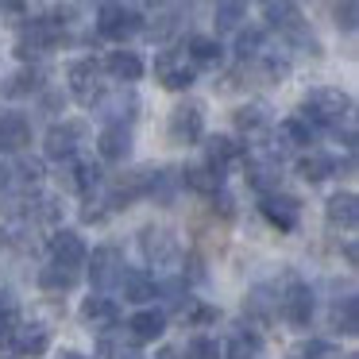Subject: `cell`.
Segmentation results:
<instances>
[{"label": "cell", "instance_id": "cell-14", "mask_svg": "<svg viewBox=\"0 0 359 359\" xmlns=\"http://www.w3.org/2000/svg\"><path fill=\"white\" fill-rule=\"evenodd\" d=\"M120 271H124V255L116 248H97L93 251V266H89V278H93L97 290H112L120 282Z\"/></svg>", "mask_w": 359, "mask_h": 359}, {"label": "cell", "instance_id": "cell-38", "mask_svg": "<svg viewBox=\"0 0 359 359\" xmlns=\"http://www.w3.org/2000/svg\"><path fill=\"white\" fill-rule=\"evenodd\" d=\"M16 317H20V302H16V294L0 290V332H4V328H8Z\"/></svg>", "mask_w": 359, "mask_h": 359}, {"label": "cell", "instance_id": "cell-37", "mask_svg": "<svg viewBox=\"0 0 359 359\" xmlns=\"http://www.w3.org/2000/svg\"><path fill=\"white\" fill-rule=\"evenodd\" d=\"M355 20H359V0H336V27L355 32Z\"/></svg>", "mask_w": 359, "mask_h": 359}, {"label": "cell", "instance_id": "cell-7", "mask_svg": "<svg viewBox=\"0 0 359 359\" xmlns=\"http://www.w3.org/2000/svg\"><path fill=\"white\" fill-rule=\"evenodd\" d=\"M278 313L290 320L294 328H305L313 320V290L305 282L290 278L286 290H278Z\"/></svg>", "mask_w": 359, "mask_h": 359}, {"label": "cell", "instance_id": "cell-41", "mask_svg": "<svg viewBox=\"0 0 359 359\" xmlns=\"http://www.w3.org/2000/svg\"><path fill=\"white\" fill-rule=\"evenodd\" d=\"M104 205L109 201H86V209H81V220H86V224H93V220H104Z\"/></svg>", "mask_w": 359, "mask_h": 359}, {"label": "cell", "instance_id": "cell-2", "mask_svg": "<svg viewBox=\"0 0 359 359\" xmlns=\"http://www.w3.org/2000/svg\"><path fill=\"white\" fill-rule=\"evenodd\" d=\"M97 32L104 35V39H132V35L143 32V16L140 8H128V4H120V0H104L101 12H97Z\"/></svg>", "mask_w": 359, "mask_h": 359}, {"label": "cell", "instance_id": "cell-24", "mask_svg": "<svg viewBox=\"0 0 359 359\" xmlns=\"http://www.w3.org/2000/svg\"><path fill=\"white\" fill-rule=\"evenodd\" d=\"M120 290H124V297L128 302H135V305H143V302H151V297H155V278H151L147 271H120V282H116Z\"/></svg>", "mask_w": 359, "mask_h": 359}, {"label": "cell", "instance_id": "cell-32", "mask_svg": "<svg viewBox=\"0 0 359 359\" xmlns=\"http://www.w3.org/2000/svg\"><path fill=\"white\" fill-rule=\"evenodd\" d=\"M240 151L243 147L236 140H228V135H212V140L205 143V163H212V166H220V170H224L232 158H240Z\"/></svg>", "mask_w": 359, "mask_h": 359}, {"label": "cell", "instance_id": "cell-18", "mask_svg": "<svg viewBox=\"0 0 359 359\" xmlns=\"http://www.w3.org/2000/svg\"><path fill=\"white\" fill-rule=\"evenodd\" d=\"M32 143V120L24 112H0V151H24Z\"/></svg>", "mask_w": 359, "mask_h": 359}, {"label": "cell", "instance_id": "cell-23", "mask_svg": "<svg viewBox=\"0 0 359 359\" xmlns=\"http://www.w3.org/2000/svg\"><path fill=\"white\" fill-rule=\"evenodd\" d=\"M232 120H236V128H240L243 135H266L271 124H274L266 104H240V109L232 112Z\"/></svg>", "mask_w": 359, "mask_h": 359}, {"label": "cell", "instance_id": "cell-43", "mask_svg": "<svg viewBox=\"0 0 359 359\" xmlns=\"http://www.w3.org/2000/svg\"><path fill=\"white\" fill-rule=\"evenodd\" d=\"M58 359H86V355H81V351H62Z\"/></svg>", "mask_w": 359, "mask_h": 359}, {"label": "cell", "instance_id": "cell-26", "mask_svg": "<svg viewBox=\"0 0 359 359\" xmlns=\"http://www.w3.org/2000/svg\"><path fill=\"white\" fill-rule=\"evenodd\" d=\"M243 313L251 320H271L278 313V286H255L243 302Z\"/></svg>", "mask_w": 359, "mask_h": 359}, {"label": "cell", "instance_id": "cell-22", "mask_svg": "<svg viewBox=\"0 0 359 359\" xmlns=\"http://www.w3.org/2000/svg\"><path fill=\"white\" fill-rule=\"evenodd\" d=\"M182 182H186V186L194 189V194L212 197L220 186H224V174H220V166H212V163H194V166H186Z\"/></svg>", "mask_w": 359, "mask_h": 359}, {"label": "cell", "instance_id": "cell-27", "mask_svg": "<svg viewBox=\"0 0 359 359\" xmlns=\"http://www.w3.org/2000/svg\"><path fill=\"white\" fill-rule=\"evenodd\" d=\"M104 70H109L116 81H140L143 78V58L135 55V50H112L109 62H104Z\"/></svg>", "mask_w": 359, "mask_h": 359}, {"label": "cell", "instance_id": "cell-34", "mask_svg": "<svg viewBox=\"0 0 359 359\" xmlns=\"http://www.w3.org/2000/svg\"><path fill=\"white\" fill-rule=\"evenodd\" d=\"M228 359H259L263 355V340H259L255 332H232V340H228V351H224Z\"/></svg>", "mask_w": 359, "mask_h": 359}, {"label": "cell", "instance_id": "cell-4", "mask_svg": "<svg viewBox=\"0 0 359 359\" xmlns=\"http://www.w3.org/2000/svg\"><path fill=\"white\" fill-rule=\"evenodd\" d=\"M140 251H143V259H147L151 266H170V263L182 259L178 236H174L170 228H155V224H147L140 232Z\"/></svg>", "mask_w": 359, "mask_h": 359}, {"label": "cell", "instance_id": "cell-42", "mask_svg": "<svg viewBox=\"0 0 359 359\" xmlns=\"http://www.w3.org/2000/svg\"><path fill=\"white\" fill-rule=\"evenodd\" d=\"M344 259H348L351 266L359 263V248H355V240H348V243H344Z\"/></svg>", "mask_w": 359, "mask_h": 359}, {"label": "cell", "instance_id": "cell-12", "mask_svg": "<svg viewBox=\"0 0 359 359\" xmlns=\"http://www.w3.org/2000/svg\"><path fill=\"white\" fill-rule=\"evenodd\" d=\"M97 112H101L109 124H132L135 109H140V97L132 93V89H116V93H101L93 104Z\"/></svg>", "mask_w": 359, "mask_h": 359}, {"label": "cell", "instance_id": "cell-6", "mask_svg": "<svg viewBox=\"0 0 359 359\" xmlns=\"http://www.w3.org/2000/svg\"><path fill=\"white\" fill-rule=\"evenodd\" d=\"M194 74H197V66L186 58V50H163V55L155 58V78H158V86L163 89H189L194 86Z\"/></svg>", "mask_w": 359, "mask_h": 359}, {"label": "cell", "instance_id": "cell-9", "mask_svg": "<svg viewBox=\"0 0 359 359\" xmlns=\"http://www.w3.org/2000/svg\"><path fill=\"white\" fill-rule=\"evenodd\" d=\"M58 182H62L66 189H74V194H93L97 186H101V166L93 163V158H62V166H58Z\"/></svg>", "mask_w": 359, "mask_h": 359}, {"label": "cell", "instance_id": "cell-13", "mask_svg": "<svg viewBox=\"0 0 359 359\" xmlns=\"http://www.w3.org/2000/svg\"><path fill=\"white\" fill-rule=\"evenodd\" d=\"M263 16H266V27H274V32L286 35V39L305 27V16H302V8H297L294 0H266Z\"/></svg>", "mask_w": 359, "mask_h": 359}, {"label": "cell", "instance_id": "cell-1", "mask_svg": "<svg viewBox=\"0 0 359 359\" xmlns=\"http://www.w3.org/2000/svg\"><path fill=\"white\" fill-rule=\"evenodd\" d=\"M355 112V104H351L348 93H340V89H309L305 93V104H302V116L309 120L313 128H332L340 124L344 116H351Z\"/></svg>", "mask_w": 359, "mask_h": 359}, {"label": "cell", "instance_id": "cell-44", "mask_svg": "<svg viewBox=\"0 0 359 359\" xmlns=\"http://www.w3.org/2000/svg\"><path fill=\"white\" fill-rule=\"evenodd\" d=\"M158 359H178V351H163V355H158Z\"/></svg>", "mask_w": 359, "mask_h": 359}, {"label": "cell", "instance_id": "cell-15", "mask_svg": "<svg viewBox=\"0 0 359 359\" xmlns=\"http://www.w3.org/2000/svg\"><path fill=\"white\" fill-rule=\"evenodd\" d=\"M50 259L55 263H66V266H86L89 263V251H86V243H81V236L78 232H66V228H58L55 236H50Z\"/></svg>", "mask_w": 359, "mask_h": 359}, {"label": "cell", "instance_id": "cell-46", "mask_svg": "<svg viewBox=\"0 0 359 359\" xmlns=\"http://www.w3.org/2000/svg\"><path fill=\"white\" fill-rule=\"evenodd\" d=\"M0 4H4V0H0Z\"/></svg>", "mask_w": 359, "mask_h": 359}, {"label": "cell", "instance_id": "cell-8", "mask_svg": "<svg viewBox=\"0 0 359 359\" xmlns=\"http://www.w3.org/2000/svg\"><path fill=\"white\" fill-rule=\"evenodd\" d=\"M259 212L266 217V224H274L278 232H294L297 220H302V201L290 194H263V201H259Z\"/></svg>", "mask_w": 359, "mask_h": 359}, {"label": "cell", "instance_id": "cell-5", "mask_svg": "<svg viewBox=\"0 0 359 359\" xmlns=\"http://www.w3.org/2000/svg\"><path fill=\"white\" fill-rule=\"evenodd\" d=\"M4 332H8L12 355H20V359H39L43 351L50 348V328L39 325V320H32V325H16V320H12Z\"/></svg>", "mask_w": 359, "mask_h": 359}, {"label": "cell", "instance_id": "cell-30", "mask_svg": "<svg viewBox=\"0 0 359 359\" xmlns=\"http://www.w3.org/2000/svg\"><path fill=\"white\" fill-rule=\"evenodd\" d=\"M332 328H336V332H344V336H355L359 332V302H355V294L340 297V302L332 305Z\"/></svg>", "mask_w": 359, "mask_h": 359}, {"label": "cell", "instance_id": "cell-33", "mask_svg": "<svg viewBox=\"0 0 359 359\" xmlns=\"http://www.w3.org/2000/svg\"><path fill=\"white\" fill-rule=\"evenodd\" d=\"M290 359H340V348H336L332 340H320V336H313V340H302L290 348Z\"/></svg>", "mask_w": 359, "mask_h": 359}, {"label": "cell", "instance_id": "cell-45", "mask_svg": "<svg viewBox=\"0 0 359 359\" xmlns=\"http://www.w3.org/2000/svg\"><path fill=\"white\" fill-rule=\"evenodd\" d=\"M344 359H355V355H344Z\"/></svg>", "mask_w": 359, "mask_h": 359}, {"label": "cell", "instance_id": "cell-36", "mask_svg": "<svg viewBox=\"0 0 359 359\" xmlns=\"http://www.w3.org/2000/svg\"><path fill=\"white\" fill-rule=\"evenodd\" d=\"M186 355L189 359H220L224 351H220V344L212 340V336H194V340H189V348H186Z\"/></svg>", "mask_w": 359, "mask_h": 359}, {"label": "cell", "instance_id": "cell-40", "mask_svg": "<svg viewBox=\"0 0 359 359\" xmlns=\"http://www.w3.org/2000/svg\"><path fill=\"white\" fill-rule=\"evenodd\" d=\"M39 86V78H35V70H20L16 78H12V86L4 89L8 97H20V93H32V89Z\"/></svg>", "mask_w": 359, "mask_h": 359}, {"label": "cell", "instance_id": "cell-19", "mask_svg": "<svg viewBox=\"0 0 359 359\" xmlns=\"http://www.w3.org/2000/svg\"><path fill=\"white\" fill-rule=\"evenodd\" d=\"M116 317H120L116 302H112V297H104V294L86 297V302H81V320H86L93 332H109V328H116Z\"/></svg>", "mask_w": 359, "mask_h": 359}, {"label": "cell", "instance_id": "cell-20", "mask_svg": "<svg viewBox=\"0 0 359 359\" xmlns=\"http://www.w3.org/2000/svg\"><path fill=\"white\" fill-rule=\"evenodd\" d=\"M97 151H101V158H109V163H124V158L132 155V128L128 124H109L101 135H97Z\"/></svg>", "mask_w": 359, "mask_h": 359}, {"label": "cell", "instance_id": "cell-25", "mask_svg": "<svg viewBox=\"0 0 359 359\" xmlns=\"http://www.w3.org/2000/svg\"><path fill=\"white\" fill-rule=\"evenodd\" d=\"M39 286H43V294H66V290L78 286V266H66L50 259V266L39 271Z\"/></svg>", "mask_w": 359, "mask_h": 359}, {"label": "cell", "instance_id": "cell-21", "mask_svg": "<svg viewBox=\"0 0 359 359\" xmlns=\"http://www.w3.org/2000/svg\"><path fill=\"white\" fill-rule=\"evenodd\" d=\"M163 332H166V313L163 309H140L128 320V336H132L135 344H155Z\"/></svg>", "mask_w": 359, "mask_h": 359}, {"label": "cell", "instance_id": "cell-31", "mask_svg": "<svg viewBox=\"0 0 359 359\" xmlns=\"http://www.w3.org/2000/svg\"><path fill=\"white\" fill-rule=\"evenodd\" d=\"M313 132H317V128H313L305 116H290V120H282V124H278L282 147H305V143H313Z\"/></svg>", "mask_w": 359, "mask_h": 359}, {"label": "cell", "instance_id": "cell-16", "mask_svg": "<svg viewBox=\"0 0 359 359\" xmlns=\"http://www.w3.org/2000/svg\"><path fill=\"white\" fill-rule=\"evenodd\" d=\"M248 182L259 189V194H271V189H278L282 182V163L274 151H266V155H255L248 158Z\"/></svg>", "mask_w": 359, "mask_h": 359}, {"label": "cell", "instance_id": "cell-10", "mask_svg": "<svg viewBox=\"0 0 359 359\" xmlns=\"http://www.w3.org/2000/svg\"><path fill=\"white\" fill-rule=\"evenodd\" d=\"M81 140H86V124H81V120H62V124H55V128L47 132V143H43V151H47V158L62 163V158L78 155Z\"/></svg>", "mask_w": 359, "mask_h": 359}, {"label": "cell", "instance_id": "cell-29", "mask_svg": "<svg viewBox=\"0 0 359 359\" xmlns=\"http://www.w3.org/2000/svg\"><path fill=\"white\" fill-rule=\"evenodd\" d=\"M297 174H302L305 182H325L328 174H336V158L325 155V151H309V155H302V163H297Z\"/></svg>", "mask_w": 359, "mask_h": 359}, {"label": "cell", "instance_id": "cell-35", "mask_svg": "<svg viewBox=\"0 0 359 359\" xmlns=\"http://www.w3.org/2000/svg\"><path fill=\"white\" fill-rule=\"evenodd\" d=\"M243 0H220L217 4V32H236L243 24Z\"/></svg>", "mask_w": 359, "mask_h": 359}, {"label": "cell", "instance_id": "cell-39", "mask_svg": "<svg viewBox=\"0 0 359 359\" xmlns=\"http://www.w3.org/2000/svg\"><path fill=\"white\" fill-rule=\"evenodd\" d=\"M240 58H255L263 50V32H240V43H236Z\"/></svg>", "mask_w": 359, "mask_h": 359}, {"label": "cell", "instance_id": "cell-3", "mask_svg": "<svg viewBox=\"0 0 359 359\" xmlns=\"http://www.w3.org/2000/svg\"><path fill=\"white\" fill-rule=\"evenodd\" d=\"M205 132V109L197 101H182L174 104L170 120H166V135H170V143H178V147H186V143H197Z\"/></svg>", "mask_w": 359, "mask_h": 359}, {"label": "cell", "instance_id": "cell-17", "mask_svg": "<svg viewBox=\"0 0 359 359\" xmlns=\"http://www.w3.org/2000/svg\"><path fill=\"white\" fill-rule=\"evenodd\" d=\"M325 217L332 228H344V232H351V228L359 224V197L351 194V189H340V194L328 197L325 205Z\"/></svg>", "mask_w": 359, "mask_h": 359}, {"label": "cell", "instance_id": "cell-28", "mask_svg": "<svg viewBox=\"0 0 359 359\" xmlns=\"http://www.w3.org/2000/svg\"><path fill=\"white\" fill-rule=\"evenodd\" d=\"M186 58L194 66H220V58H224V50H220L217 39H209V35H194L186 47Z\"/></svg>", "mask_w": 359, "mask_h": 359}, {"label": "cell", "instance_id": "cell-11", "mask_svg": "<svg viewBox=\"0 0 359 359\" xmlns=\"http://www.w3.org/2000/svg\"><path fill=\"white\" fill-rule=\"evenodd\" d=\"M66 78H70V93L78 97L81 104H89V109H93L97 97L104 93V86H101V66H97L93 58H81V62H74Z\"/></svg>", "mask_w": 359, "mask_h": 359}]
</instances>
